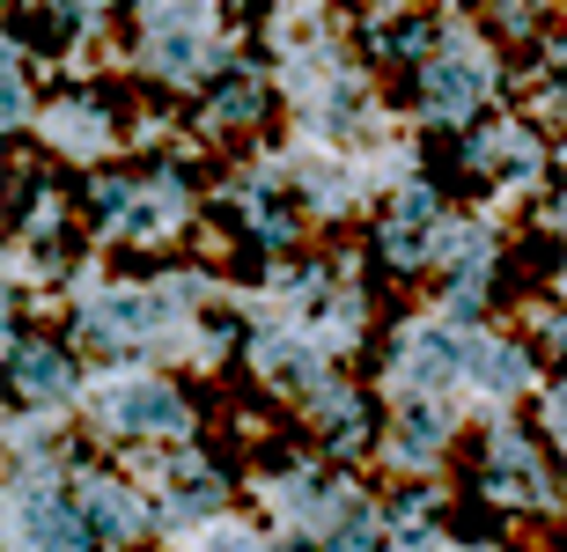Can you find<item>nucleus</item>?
<instances>
[{"instance_id":"1","label":"nucleus","mask_w":567,"mask_h":552,"mask_svg":"<svg viewBox=\"0 0 567 552\" xmlns=\"http://www.w3.org/2000/svg\"><path fill=\"white\" fill-rule=\"evenodd\" d=\"M22 538H30V552H89V515L82 501L66 509L60 493H22Z\"/></svg>"},{"instance_id":"2","label":"nucleus","mask_w":567,"mask_h":552,"mask_svg":"<svg viewBox=\"0 0 567 552\" xmlns=\"http://www.w3.org/2000/svg\"><path fill=\"white\" fill-rule=\"evenodd\" d=\"M111 420L126 427V435H185V398L169 390V383H126L118 398H111Z\"/></svg>"},{"instance_id":"3","label":"nucleus","mask_w":567,"mask_h":552,"mask_svg":"<svg viewBox=\"0 0 567 552\" xmlns=\"http://www.w3.org/2000/svg\"><path fill=\"white\" fill-rule=\"evenodd\" d=\"M480 104H486V66L480 60L450 52V60L427 66V111H435V118H472Z\"/></svg>"},{"instance_id":"4","label":"nucleus","mask_w":567,"mask_h":552,"mask_svg":"<svg viewBox=\"0 0 567 552\" xmlns=\"http://www.w3.org/2000/svg\"><path fill=\"white\" fill-rule=\"evenodd\" d=\"M486 465H494V501H516V509H538L546 501V471L516 435H494L486 442Z\"/></svg>"},{"instance_id":"5","label":"nucleus","mask_w":567,"mask_h":552,"mask_svg":"<svg viewBox=\"0 0 567 552\" xmlns=\"http://www.w3.org/2000/svg\"><path fill=\"white\" fill-rule=\"evenodd\" d=\"M82 332H89V340H104V346L147 340V332H155V302H147V295H111V302H96V310L82 317Z\"/></svg>"},{"instance_id":"6","label":"nucleus","mask_w":567,"mask_h":552,"mask_svg":"<svg viewBox=\"0 0 567 552\" xmlns=\"http://www.w3.org/2000/svg\"><path fill=\"white\" fill-rule=\"evenodd\" d=\"M82 515H89L104 538H133V531L147 523V509L133 501L126 487H111V479H89V487H82Z\"/></svg>"},{"instance_id":"7","label":"nucleus","mask_w":567,"mask_h":552,"mask_svg":"<svg viewBox=\"0 0 567 552\" xmlns=\"http://www.w3.org/2000/svg\"><path fill=\"white\" fill-rule=\"evenodd\" d=\"M442 442H450V413H442V405H405V420H399V457L405 465L435 457Z\"/></svg>"},{"instance_id":"8","label":"nucleus","mask_w":567,"mask_h":552,"mask_svg":"<svg viewBox=\"0 0 567 552\" xmlns=\"http://www.w3.org/2000/svg\"><path fill=\"white\" fill-rule=\"evenodd\" d=\"M16 383L30 390V398H66V362L52 354V346H30V354L16 346Z\"/></svg>"},{"instance_id":"9","label":"nucleus","mask_w":567,"mask_h":552,"mask_svg":"<svg viewBox=\"0 0 567 552\" xmlns=\"http://www.w3.org/2000/svg\"><path fill=\"white\" fill-rule=\"evenodd\" d=\"M472 368H480V383H494V390H516V383H524V354H516V346H494V340L472 346Z\"/></svg>"},{"instance_id":"10","label":"nucleus","mask_w":567,"mask_h":552,"mask_svg":"<svg viewBox=\"0 0 567 552\" xmlns=\"http://www.w3.org/2000/svg\"><path fill=\"white\" fill-rule=\"evenodd\" d=\"M258 362L274 368V383H317V362L302 354V346H288V340H274L266 354H258Z\"/></svg>"},{"instance_id":"11","label":"nucleus","mask_w":567,"mask_h":552,"mask_svg":"<svg viewBox=\"0 0 567 552\" xmlns=\"http://www.w3.org/2000/svg\"><path fill=\"white\" fill-rule=\"evenodd\" d=\"M332 449H361V405L332 398Z\"/></svg>"},{"instance_id":"12","label":"nucleus","mask_w":567,"mask_h":552,"mask_svg":"<svg viewBox=\"0 0 567 552\" xmlns=\"http://www.w3.org/2000/svg\"><path fill=\"white\" fill-rule=\"evenodd\" d=\"M214 111H221V118H251V111H258V88H251V74H236V82L221 88V104H214Z\"/></svg>"},{"instance_id":"13","label":"nucleus","mask_w":567,"mask_h":552,"mask_svg":"<svg viewBox=\"0 0 567 552\" xmlns=\"http://www.w3.org/2000/svg\"><path fill=\"white\" fill-rule=\"evenodd\" d=\"M369 538H377V523H369V515H354V523H347V531H339L324 552H369Z\"/></svg>"},{"instance_id":"14","label":"nucleus","mask_w":567,"mask_h":552,"mask_svg":"<svg viewBox=\"0 0 567 552\" xmlns=\"http://www.w3.org/2000/svg\"><path fill=\"white\" fill-rule=\"evenodd\" d=\"M546 420H553V435H560V442H567V383H560V390H553V398H546Z\"/></svg>"},{"instance_id":"15","label":"nucleus","mask_w":567,"mask_h":552,"mask_svg":"<svg viewBox=\"0 0 567 552\" xmlns=\"http://www.w3.org/2000/svg\"><path fill=\"white\" fill-rule=\"evenodd\" d=\"M214 552H251V538H236V531H221V538H214Z\"/></svg>"},{"instance_id":"16","label":"nucleus","mask_w":567,"mask_h":552,"mask_svg":"<svg viewBox=\"0 0 567 552\" xmlns=\"http://www.w3.org/2000/svg\"><path fill=\"white\" fill-rule=\"evenodd\" d=\"M553 340H560V354H567V317H560V324H553Z\"/></svg>"},{"instance_id":"17","label":"nucleus","mask_w":567,"mask_h":552,"mask_svg":"<svg viewBox=\"0 0 567 552\" xmlns=\"http://www.w3.org/2000/svg\"><path fill=\"white\" fill-rule=\"evenodd\" d=\"M553 221H560V236H567V199H560V207H553Z\"/></svg>"}]
</instances>
